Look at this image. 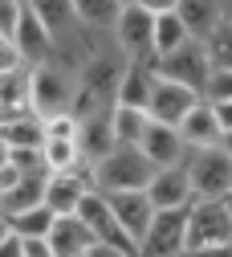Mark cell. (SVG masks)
Returning <instances> with one entry per match:
<instances>
[{
	"label": "cell",
	"mask_w": 232,
	"mask_h": 257,
	"mask_svg": "<svg viewBox=\"0 0 232 257\" xmlns=\"http://www.w3.org/2000/svg\"><path fill=\"white\" fill-rule=\"evenodd\" d=\"M151 9H155L151 61H159V57L175 53L179 45H187V33H183V25H179V17H175V5H171V0H151Z\"/></svg>",
	"instance_id": "16"
},
{
	"label": "cell",
	"mask_w": 232,
	"mask_h": 257,
	"mask_svg": "<svg viewBox=\"0 0 232 257\" xmlns=\"http://www.w3.org/2000/svg\"><path fill=\"white\" fill-rule=\"evenodd\" d=\"M41 135H45V143H78V118L70 110L49 114V118H41Z\"/></svg>",
	"instance_id": "28"
},
{
	"label": "cell",
	"mask_w": 232,
	"mask_h": 257,
	"mask_svg": "<svg viewBox=\"0 0 232 257\" xmlns=\"http://www.w3.org/2000/svg\"><path fill=\"white\" fill-rule=\"evenodd\" d=\"M5 220H9V233H13V237H21V241H45L57 216H53L45 204H37V208L13 212V216H5Z\"/></svg>",
	"instance_id": "23"
},
{
	"label": "cell",
	"mask_w": 232,
	"mask_h": 257,
	"mask_svg": "<svg viewBox=\"0 0 232 257\" xmlns=\"http://www.w3.org/2000/svg\"><path fill=\"white\" fill-rule=\"evenodd\" d=\"M17 70H25L21 57H17V49H13L9 41H0V78H5V74H17Z\"/></svg>",
	"instance_id": "31"
},
{
	"label": "cell",
	"mask_w": 232,
	"mask_h": 257,
	"mask_svg": "<svg viewBox=\"0 0 232 257\" xmlns=\"http://www.w3.org/2000/svg\"><path fill=\"white\" fill-rule=\"evenodd\" d=\"M204 102H232V74H212L208 78Z\"/></svg>",
	"instance_id": "30"
},
{
	"label": "cell",
	"mask_w": 232,
	"mask_h": 257,
	"mask_svg": "<svg viewBox=\"0 0 232 257\" xmlns=\"http://www.w3.org/2000/svg\"><path fill=\"white\" fill-rule=\"evenodd\" d=\"M151 33H155L151 0H118L110 45L122 53V61H151Z\"/></svg>",
	"instance_id": "2"
},
{
	"label": "cell",
	"mask_w": 232,
	"mask_h": 257,
	"mask_svg": "<svg viewBox=\"0 0 232 257\" xmlns=\"http://www.w3.org/2000/svg\"><path fill=\"white\" fill-rule=\"evenodd\" d=\"M147 126H151L147 110L110 106V135H114V147H139V139H143Z\"/></svg>",
	"instance_id": "22"
},
{
	"label": "cell",
	"mask_w": 232,
	"mask_h": 257,
	"mask_svg": "<svg viewBox=\"0 0 232 257\" xmlns=\"http://www.w3.org/2000/svg\"><path fill=\"white\" fill-rule=\"evenodd\" d=\"M220 147H224V155L232 159V135H224V139H220Z\"/></svg>",
	"instance_id": "36"
},
{
	"label": "cell",
	"mask_w": 232,
	"mask_h": 257,
	"mask_svg": "<svg viewBox=\"0 0 232 257\" xmlns=\"http://www.w3.org/2000/svg\"><path fill=\"white\" fill-rule=\"evenodd\" d=\"M0 139L9 143V151H37V147L45 143L41 118H37V114H21V118H13L9 126H0Z\"/></svg>",
	"instance_id": "24"
},
{
	"label": "cell",
	"mask_w": 232,
	"mask_h": 257,
	"mask_svg": "<svg viewBox=\"0 0 232 257\" xmlns=\"http://www.w3.org/2000/svg\"><path fill=\"white\" fill-rule=\"evenodd\" d=\"M21 9H25V0H0V41L13 45L17 25H21Z\"/></svg>",
	"instance_id": "29"
},
{
	"label": "cell",
	"mask_w": 232,
	"mask_h": 257,
	"mask_svg": "<svg viewBox=\"0 0 232 257\" xmlns=\"http://www.w3.org/2000/svg\"><path fill=\"white\" fill-rule=\"evenodd\" d=\"M33 13H37L41 29L53 37V45L65 41V37L78 29V21H74V5H57V0H45V5H33Z\"/></svg>",
	"instance_id": "25"
},
{
	"label": "cell",
	"mask_w": 232,
	"mask_h": 257,
	"mask_svg": "<svg viewBox=\"0 0 232 257\" xmlns=\"http://www.w3.org/2000/svg\"><path fill=\"white\" fill-rule=\"evenodd\" d=\"M147 200L155 212H179V208H191L195 196H191V184L183 176V164L179 168H163V172H151L147 180Z\"/></svg>",
	"instance_id": "8"
},
{
	"label": "cell",
	"mask_w": 232,
	"mask_h": 257,
	"mask_svg": "<svg viewBox=\"0 0 232 257\" xmlns=\"http://www.w3.org/2000/svg\"><path fill=\"white\" fill-rule=\"evenodd\" d=\"M187 253V208L179 212H155L135 257H183Z\"/></svg>",
	"instance_id": "6"
},
{
	"label": "cell",
	"mask_w": 232,
	"mask_h": 257,
	"mask_svg": "<svg viewBox=\"0 0 232 257\" xmlns=\"http://www.w3.org/2000/svg\"><path fill=\"white\" fill-rule=\"evenodd\" d=\"M106 208H110V216L118 220V229L126 233L130 245L143 241L147 224H151V216H155V208H151V200H147V192H118V196H106Z\"/></svg>",
	"instance_id": "11"
},
{
	"label": "cell",
	"mask_w": 232,
	"mask_h": 257,
	"mask_svg": "<svg viewBox=\"0 0 232 257\" xmlns=\"http://www.w3.org/2000/svg\"><path fill=\"white\" fill-rule=\"evenodd\" d=\"M175 17H179V25H183L187 41L204 45L216 29L224 25V5H220V0H179V5H175Z\"/></svg>",
	"instance_id": "13"
},
{
	"label": "cell",
	"mask_w": 232,
	"mask_h": 257,
	"mask_svg": "<svg viewBox=\"0 0 232 257\" xmlns=\"http://www.w3.org/2000/svg\"><path fill=\"white\" fill-rule=\"evenodd\" d=\"M151 164L139 155V147H114L98 164H90V188L98 196H118V192H143L151 180Z\"/></svg>",
	"instance_id": "1"
},
{
	"label": "cell",
	"mask_w": 232,
	"mask_h": 257,
	"mask_svg": "<svg viewBox=\"0 0 232 257\" xmlns=\"http://www.w3.org/2000/svg\"><path fill=\"white\" fill-rule=\"evenodd\" d=\"M228 249H232V241H228Z\"/></svg>",
	"instance_id": "40"
},
{
	"label": "cell",
	"mask_w": 232,
	"mask_h": 257,
	"mask_svg": "<svg viewBox=\"0 0 232 257\" xmlns=\"http://www.w3.org/2000/svg\"><path fill=\"white\" fill-rule=\"evenodd\" d=\"M90 168L86 172H65V176H49L45 180V196H41V204L53 212V216H74L78 212V204L90 196Z\"/></svg>",
	"instance_id": "10"
},
{
	"label": "cell",
	"mask_w": 232,
	"mask_h": 257,
	"mask_svg": "<svg viewBox=\"0 0 232 257\" xmlns=\"http://www.w3.org/2000/svg\"><path fill=\"white\" fill-rule=\"evenodd\" d=\"M220 204H224V208H228V216H232V188H228V196H224Z\"/></svg>",
	"instance_id": "39"
},
{
	"label": "cell",
	"mask_w": 232,
	"mask_h": 257,
	"mask_svg": "<svg viewBox=\"0 0 232 257\" xmlns=\"http://www.w3.org/2000/svg\"><path fill=\"white\" fill-rule=\"evenodd\" d=\"M151 86H155V70H151V61H126V66H122V78H118V90H114V106L147 110Z\"/></svg>",
	"instance_id": "15"
},
{
	"label": "cell",
	"mask_w": 232,
	"mask_h": 257,
	"mask_svg": "<svg viewBox=\"0 0 232 257\" xmlns=\"http://www.w3.org/2000/svg\"><path fill=\"white\" fill-rule=\"evenodd\" d=\"M45 180H49V172H41V176H21L17 188H9L5 196H0V212L13 216V212H25V208H37L41 196H45Z\"/></svg>",
	"instance_id": "21"
},
{
	"label": "cell",
	"mask_w": 232,
	"mask_h": 257,
	"mask_svg": "<svg viewBox=\"0 0 232 257\" xmlns=\"http://www.w3.org/2000/svg\"><path fill=\"white\" fill-rule=\"evenodd\" d=\"M212 106V118L220 126V135H232V102H208Z\"/></svg>",
	"instance_id": "32"
},
{
	"label": "cell",
	"mask_w": 232,
	"mask_h": 257,
	"mask_svg": "<svg viewBox=\"0 0 232 257\" xmlns=\"http://www.w3.org/2000/svg\"><path fill=\"white\" fill-rule=\"evenodd\" d=\"M114 17H118V0H78V5H74L78 29L90 33V37H98V41H110Z\"/></svg>",
	"instance_id": "19"
},
{
	"label": "cell",
	"mask_w": 232,
	"mask_h": 257,
	"mask_svg": "<svg viewBox=\"0 0 232 257\" xmlns=\"http://www.w3.org/2000/svg\"><path fill=\"white\" fill-rule=\"evenodd\" d=\"M21 253H25V257H53L45 241H21Z\"/></svg>",
	"instance_id": "34"
},
{
	"label": "cell",
	"mask_w": 232,
	"mask_h": 257,
	"mask_svg": "<svg viewBox=\"0 0 232 257\" xmlns=\"http://www.w3.org/2000/svg\"><path fill=\"white\" fill-rule=\"evenodd\" d=\"M41 164L49 176H65V172H86V159L78 151V143H41Z\"/></svg>",
	"instance_id": "26"
},
{
	"label": "cell",
	"mask_w": 232,
	"mask_h": 257,
	"mask_svg": "<svg viewBox=\"0 0 232 257\" xmlns=\"http://www.w3.org/2000/svg\"><path fill=\"white\" fill-rule=\"evenodd\" d=\"M151 70H155V78H163V82L191 90L195 98H204L208 78H212V66H208V57H204V45H195V41H187V45H179L175 53L151 61Z\"/></svg>",
	"instance_id": "5"
},
{
	"label": "cell",
	"mask_w": 232,
	"mask_h": 257,
	"mask_svg": "<svg viewBox=\"0 0 232 257\" xmlns=\"http://www.w3.org/2000/svg\"><path fill=\"white\" fill-rule=\"evenodd\" d=\"M86 257H135V253H130V249H110V245H94Z\"/></svg>",
	"instance_id": "35"
},
{
	"label": "cell",
	"mask_w": 232,
	"mask_h": 257,
	"mask_svg": "<svg viewBox=\"0 0 232 257\" xmlns=\"http://www.w3.org/2000/svg\"><path fill=\"white\" fill-rule=\"evenodd\" d=\"M175 135H179V143H183V151H208V147H220V126H216V118H212V106L200 98L187 114H183V122L175 126Z\"/></svg>",
	"instance_id": "14"
},
{
	"label": "cell",
	"mask_w": 232,
	"mask_h": 257,
	"mask_svg": "<svg viewBox=\"0 0 232 257\" xmlns=\"http://www.w3.org/2000/svg\"><path fill=\"white\" fill-rule=\"evenodd\" d=\"M29 78V114L49 118V114H65L74 106V74H65L61 66H37L25 70Z\"/></svg>",
	"instance_id": "4"
},
{
	"label": "cell",
	"mask_w": 232,
	"mask_h": 257,
	"mask_svg": "<svg viewBox=\"0 0 232 257\" xmlns=\"http://www.w3.org/2000/svg\"><path fill=\"white\" fill-rule=\"evenodd\" d=\"M220 5H224V21L232 25V0H220Z\"/></svg>",
	"instance_id": "37"
},
{
	"label": "cell",
	"mask_w": 232,
	"mask_h": 257,
	"mask_svg": "<svg viewBox=\"0 0 232 257\" xmlns=\"http://www.w3.org/2000/svg\"><path fill=\"white\" fill-rule=\"evenodd\" d=\"M21 114H29V78H25V70L0 78V126H9Z\"/></svg>",
	"instance_id": "20"
},
{
	"label": "cell",
	"mask_w": 232,
	"mask_h": 257,
	"mask_svg": "<svg viewBox=\"0 0 232 257\" xmlns=\"http://www.w3.org/2000/svg\"><path fill=\"white\" fill-rule=\"evenodd\" d=\"M45 245H49L53 257H86L94 249V237H90V229L78 216H57L49 237H45Z\"/></svg>",
	"instance_id": "17"
},
{
	"label": "cell",
	"mask_w": 232,
	"mask_h": 257,
	"mask_svg": "<svg viewBox=\"0 0 232 257\" xmlns=\"http://www.w3.org/2000/svg\"><path fill=\"white\" fill-rule=\"evenodd\" d=\"M9 237V220H5V212H0V241Z\"/></svg>",
	"instance_id": "38"
},
{
	"label": "cell",
	"mask_w": 232,
	"mask_h": 257,
	"mask_svg": "<svg viewBox=\"0 0 232 257\" xmlns=\"http://www.w3.org/2000/svg\"><path fill=\"white\" fill-rule=\"evenodd\" d=\"M183 257H232L228 245H208V249H187Z\"/></svg>",
	"instance_id": "33"
},
{
	"label": "cell",
	"mask_w": 232,
	"mask_h": 257,
	"mask_svg": "<svg viewBox=\"0 0 232 257\" xmlns=\"http://www.w3.org/2000/svg\"><path fill=\"white\" fill-rule=\"evenodd\" d=\"M204 57H208L212 74H232V25L228 21L204 41Z\"/></svg>",
	"instance_id": "27"
},
{
	"label": "cell",
	"mask_w": 232,
	"mask_h": 257,
	"mask_svg": "<svg viewBox=\"0 0 232 257\" xmlns=\"http://www.w3.org/2000/svg\"><path fill=\"white\" fill-rule=\"evenodd\" d=\"M183 176H187V184H191V196H195V200H224L228 188H232V159L224 155V147L187 151Z\"/></svg>",
	"instance_id": "3"
},
{
	"label": "cell",
	"mask_w": 232,
	"mask_h": 257,
	"mask_svg": "<svg viewBox=\"0 0 232 257\" xmlns=\"http://www.w3.org/2000/svg\"><path fill=\"white\" fill-rule=\"evenodd\" d=\"M78 151H82V159H86V168H90V164H98V159H102L106 151H114V135H110V106L78 122Z\"/></svg>",
	"instance_id": "18"
},
{
	"label": "cell",
	"mask_w": 232,
	"mask_h": 257,
	"mask_svg": "<svg viewBox=\"0 0 232 257\" xmlns=\"http://www.w3.org/2000/svg\"><path fill=\"white\" fill-rule=\"evenodd\" d=\"M232 241V216L220 200H195L187 208V249H208Z\"/></svg>",
	"instance_id": "7"
},
{
	"label": "cell",
	"mask_w": 232,
	"mask_h": 257,
	"mask_svg": "<svg viewBox=\"0 0 232 257\" xmlns=\"http://www.w3.org/2000/svg\"><path fill=\"white\" fill-rule=\"evenodd\" d=\"M195 102H200V98H195L191 90L155 78L151 98H147V118H151V122H159V126H179V122H183V114H187Z\"/></svg>",
	"instance_id": "9"
},
{
	"label": "cell",
	"mask_w": 232,
	"mask_h": 257,
	"mask_svg": "<svg viewBox=\"0 0 232 257\" xmlns=\"http://www.w3.org/2000/svg\"><path fill=\"white\" fill-rule=\"evenodd\" d=\"M139 155L147 159L155 172H163V168H179L183 159H187V151H183V143H179V135H175V126H159V122H151L147 131H143V139H139Z\"/></svg>",
	"instance_id": "12"
}]
</instances>
